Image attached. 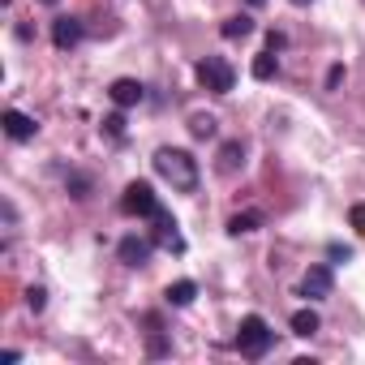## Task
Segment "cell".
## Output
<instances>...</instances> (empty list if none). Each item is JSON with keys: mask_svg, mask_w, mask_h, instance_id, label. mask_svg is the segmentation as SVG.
<instances>
[{"mask_svg": "<svg viewBox=\"0 0 365 365\" xmlns=\"http://www.w3.org/2000/svg\"><path fill=\"white\" fill-rule=\"evenodd\" d=\"M348 224L356 228V237H365V202H356V207L348 211Z\"/></svg>", "mask_w": 365, "mask_h": 365, "instance_id": "obj_21", "label": "cell"}, {"mask_svg": "<svg viewBox=\"0 0 365 365\" xmlns=\"http://www.w3.org/2000/svg\"><path fill=\"white\" fill-rule=\"evenodd\" d=\"M327 254H331V262H348V258H352V250H348V245H339V241H331V245H327Z\"/></svg>", "mask_w": 365, "mask_h": 365, "instance_id": "obj_22", "label": "cell"}, {"mask_svg": "<svg viewBox=\"0 0 365 365\" xmlns=\"http://www.w3.org/2000/svg\"><path fill=\"white\" fill-rule=\"evenodd\" d=\"M43 305H48V292L43 288H26V309L31 314H43Z\"/></svg>", "mask_w": 365, "mask_h": 365, "instance_id": "obj_19", "label": "cell"}, {"mask_svg": "<svg viewBox=\"0 0 365 365\" xmlns=\"http://www.w3.org/2000/svg\"><path fill=\"white\" fill-rule=\"evenodd\" d=\"M103 133H108V138H125V116H120V112H112V116L103 120Z\"/></svg>", "mask_w": 365, "mask_h": 365, "instance_id": "obj_20", "label": "cell"}, {"mask_svg": "<svg viewBox=\"0 0 365 365\" xmlns=\"http://www.w3.org/2000/svg\"><path fill=\"white\" fill-rule=\"evenodd\" d=\"M194 73H198V82H202L211 95H228V91L237 86V73H232V65H228L224 56H202Z\"/></svg>", "mask_w": 365, "mask_h": 365, "instance_id": "obj_3", "label": "cell"}, {"mask_svg": "<svg viewBox=\"0 0 365 365\" xmlns=\"http://www.w3.org/2000/svg\"><path fill=\"white\" fill-rule=\"evenodd\" d=\"M292 5H309V0H292Z\"/></svg>", "mask_w": 365, "mask_h": 365, "instance_id": "obj_27", "label": "cell"}, {"mask_svg": "<svg viewBox=\"0 0 365 365\" xmlns=\"http://www.w3.org/2000/svg\"><path fill=\"white\" fill-rule=\"evenodd\" d=\"M0 361H5V365H14V361H22V352H18V348H5V352H0Z\"/></svg>", "mask_w": 365, "mask_h": 365, "instance_id": "obj_24", "label": "cell"}, {"mask_svg": "<svg viewBox=\"0 0 365 365\" xmlns=\"http://www.w3.org/2000/svg\"><path fill=\"white\" fill-rule=\"evenodd\" d=\"M108 95H112L116 108H138V103L146 99V86H142L138 78H116V82L108 86Z\"/></svg>", "mask_w": 365, "mask_h": 365, "instance_id": "obj_7", "label": "cell"}, {"mask_svg": "<svg viewBox=\"0 0 365 365\" xmlns=\"http://www.w3.org/2000/svg\"><path fill=\"white\" fill-rule=\"evenodd\" d=\"M258 228H262V211H241V215L228 220V232H232V237H250V232H258Z\"/></svg>", "mask_w": 365, "mask_h": 365, "instance_id": "obj_13", "label": "cell"}, {"mask_svg": "<svg viewBox=\"0 0 365 365\" xmlns=\"http://www.w3.org/2000/svg\"><path fill=\"white\" fill-rule=\"evenodd\" d=\"M0 125H5V133L14 138V142H31L35 133H39V125L26 116V112H18V108H5V116H0Z\"/></svg>", "mask_w": 365, "mask_h": 365, "instance_id": "obj_8", "label": "cell"}, {"mask_svg": "<svg viewBox=\"0 0 365 365\" xmlns=\"http://www.w3.org/2000/svg\"><path fill=\"white\" fill-rule=\"evenodd\" d=\"M52 43H56L61 52L78 48V43H82V22H78V18H56V22H52Z\"/></svg>", "mask_w": 365, "mask_h": 365, "instance_id": "obj_9", "label": "cell"}, {"mask_svg": "<svg viewBox=\"0 0 365 365\" xmlns=\"http://www.w3.org/2000/svg\"><path fill=\"white\" fill-rule=\"evenodd\" d=\"M150 250H155V241H150V237H125L116 254H120V262H125V267H142V262L150 258Z\"/></svg>", "mask_w": 365, "mask_h": 365, "instance_id": "obj_10", "label": "cell"}, {"mask_svg": "<svg viewBox=\"0 0 365 365\" xmlns=\"http://www.w3.org/2000/svg\"><path fill=\"white\" fill-rule=\"evenodd\" d=\"M39 5H56V0H39Z\"/></svg>", "mask_w": 365, "mask_h": 365, "instance_id": "obj_28", "label": "cell"}, {"mask_svg": "<svg viewBox=\"0 0 365 365\" xmlns=\"http://www.w3.org/2000/svg\"><path fill=\"white\" fill-rule=\"evenodd\" d=\"M155 172L168 180L172 190H180V194L198 190V159L190 150H180V146H159L155 150Z\"/></svg>", "mask_w": 365, "mask_h": 365, "instance_id": "obj_1", "label": "cell"}, {"mask_svg": "<svg viewBox=\"0 0 365 365\" xmlns=\"http://www.w3.org/2000/svg\"><path fill=\"white\" fill-rule=\"evenodd\" d=\"M65 185H69V194H73V198H91V176H82V172H69V180H65Z\"/></svg>", "mask_w": 365, "mask_h": 365, "instance_id": "obj_18", "label": "cell"}, {"mask_svg": "<svg viewBox=\"0 0 365 365\" xmlns=\"http://www.w3.org/2000/svg\"><path fill=\"white\" fill-rule=\"evenodd\" d=\"M120 211H125V215H142V220H150V215L159 211V198H155V190L146 185V180H129L125 194H120Z\"/></svg>", "mask_w": 365, "mask_h": 365, "instance_id": "obj_4", "label": "cell"}, {"mask_svg": "<svg viewBox=\"0 0 365 365\" xmlns=\"http://www.w3.org/2000/svg\"><path fill=\"white\" fill-rule=\"evenodd\" d=\"M163 297H168V305L185 309V305L198 297V284H194V279H176V284H168V292H163Z\"/></svg>", "mask_w": 365, "mask_h": 365, "instance_id": "obj_12", "label": "cell"}, {"mask_svg": "<svg viewBox=\"0 0 365 365\" xmlns=\"http://www.w3.org/2000/svg\"><path fill=\"white\" fill-rule=\"evenodd\" d=\"M271 344H275V331L267 327V318L245 314V318H241V327H237V348H241V356L258 361V356H267V352H271Z\"/></svg>", "mask_w": 365, "mask_h": 365, "instance_id": "obj_2", "label": "cell"}, {"mask_svg": "<svg viewBox=\"0 0 365 365\" xmlns=\"http://www.w3.org/2000/svg\"><path fill=\"white\" fill-rule=\"evenodd\" d=\"M245 5H254V9H258V5H267V0H245Z\"/></svg>", "mask_w": 365, "mask_h": 365, "instance_id": "obj_26", "label": "cell"}, {"mask_svg": "<svg viewBox=\"0 0 365 365\" xmlns=\"http://www.w3.org/2000/svg\"><path fill=\"white\" fill-rule=\"evenodd\" d=\"M190 133H194V138H215V133H220V125H215V116L198 112V116H190Z\"/></svg>", "mask_w": 365, "mask_h": 365, "instance_id": "obj_17", "label": "cell"}, {"mask_svg": "<svg viewBox=\"0 0 365 365\" xmlns=\"http://www.w3.org/2000/svg\"><path fill=\"white\" fill-rule=\"evenodd\" d=\"M318 327H322V322H318V314H314V309H297V314H292V335L309 339Z\"/></svg>", "mask_w": 365, "mask_h": 365, "instance_id": "obj_15", "label": "cell"}, {"mask_svg": "<svg viewBox=\"0 0 365 365\" xmlns=\"http://www.w3.org/2000/svg\"><path fill=\"white\" fill-rule=\"evenodd\" d=\"M150 220H155V232H150L155 245H163V250H172V254H185V241H180V232H176V224H172V215H168L163 207H159Z\"/></svg>", "mask_w": 365, "mask_h": 365, "instance_id": "obj_5", "label": "cell"}, {"mask_svg": "<svg viewBox=\"0 0 365 365\" xmlns=\"http://www.w3.org/2000/svg\"><path fill=\"white\" fill-rule=\"evenodd\" d=\"M220 35H224V39H245V35H254V18L237 14V18H228V22L220 26Z\"/></svg>", "mask_w": 365, "mask_h": 365, "instance_id": "obj_14", "label": "cell"}, {"mask_svg": "<svg viewBox=\"0 0 365 365\" xmlns=\"http://www.w3.org/2000/svg\"><path fill=\"white\" fill-rule=\"evenodd\" d=\"M275 69H279V61H275V52H271V48H267L262 56H254V78H258V82L275 78Z\"/></svg>", "mask_w": 365, "mask_h": 365, "instance_id": "obj_16", "label": "cell"}, {"mask_svg": "<svg viewBox=\"0 0 365 365\" xmlns=\"http://www.w3.org/2000/svg\"><path fill=\"white\" fill-rule=\"evenodd\" d=\"M267 48H271V52H279V48H284V35H279V31H271V35H267Z\"/></svg>", "mask_w": 365, "mask_h": 365, "instance_id": "obj_23", "label": "cell"}, {"mask_svg": "<svg viewBox=\"0 0 365 365\" xmlns=\"http://www.w3.org/2000/svg\"><path fill=\"white\" fill-rule=\"evenodd\" d=\"M215 168H220L224 176H232L237 168H245V146H241V142H224V146H220V163H215Z\"/></svg>", "mask_w": 365, "mask_h": 365, "instance_id": "obj_11", "label": "cell"}, {"mask_svg": "<svg viewBox=\"0 0 365 365\" xmlns=\"http://www.w3.org/2000/svg\"><path fill=\"white\" fill-rule=\"evenodd\" d=\"M339 82H344V69H339V65H335V69H331V73H327V86H339Z\"/></svg>", "mask_w": 365, "mask_h": 365, "instance_id": "obj_25", "label": "cell"}, {"mask_svg": "<svg viewBox=\"0 0 365 365\" xmlns=\"http://www.w3.org/2000/svg\"><path fill=\"white\" fill-rule=\"evenodd\" d=\"M331 288H335V275H331V267H309V271H305V279H301V297H309V301H322V297H331Z\"/></svg>", "mask_w": 365, "mask_h": 365, "instance_id": "obj_6", "label": "cell"}]
</instances>
